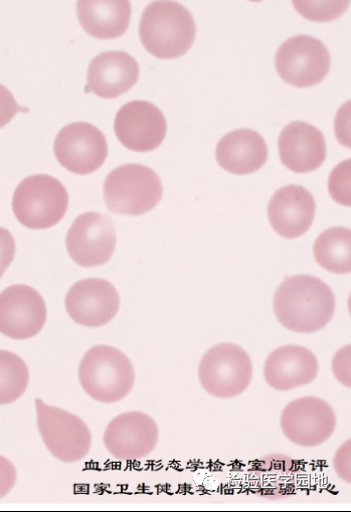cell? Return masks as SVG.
Listing matches in <instances>:
<instances>
[{
  "instance_id": "obj_24",
  "label": "cell",
  "mask_w": 351,
  "mask_h": 512,
  "mask_svg": "<svg viewBox=\"0 0 351 512\" xmlns=\"http://www.w3.org/2000/svg\"><path fill=\"white\" fill-rule=\"evenodd\" d=\"M296 11L313 22H329L339 18L349 6V2H294Z\"/></svg>"
},
{
  "instance_id": "obj_13",
  "label": "cell",
  "mask_w": 351,
  "mask_h": 512,
  "mask_svg": "<svg viewBox=\"0 0 351 512\" xmlns=\"http://www.w3.org/2000/svg\"><path fill=\"white\" fill-rule=\"evenodd\" d=\"M159 439L156 422L149 415L133 411L114 418L104 433V445L115 458L140 460L155 449Z\"/></svg>"
},
{
  "instance_id": "obj_14",
  "label": "cell",
  "mask_w": 351,
  "mask_h": 512,
  "mask_svg": "<svg viewBox=\"0 0 351 512\" xmlns=\"http://www.w3.org/2000/svg\"><path fill=\"white\" fill-rule=\"evenodd\" d=\"M114 129L118 140L129 150L150 152L163 142L167 123L155 105L132 101L118 111Z\"/></svg>"
},
{
  "instance_id": "obj_21",
  "label": "cell",
  "mask_w": 351,
  "mask_h": 512,
  "mask_svg": "<svg viewBox=\"0 0 351 512\" xmlns=\"http://www.w3.org/2000/svg\"><path fill=\"white\" fill-rule=\"evenodd\" d=\"M128 0H81L77 5L78 20L84 31L95 39L113 40L123 36L130 24Z\"/></svg>"
},
{
  "instance_id": "obj_12",
  "label": "cell",
  "mask_w": 351,
  "mask_h": 512,
  "mask_svg": "<svg viewBox=\"0 0 351 512\" xmlns=\"http://www.w3.org/2000/svg\"><path fill=\"white\" fill-rule=\"evenodd\" d=\"M46 321V302L36 289L14 285L0 293V333L29 339L41 332Z\"/></svg>"
},
{
  "instance_id": "obj_20",
  "label": "cell",
  "mask_w": 351,
  "mask_h": 512,
  "mask_svg": "<svg viewBox=\"0 0 351 512\" xmlns=\"http://www.w3.org/2000/svg\"><path fill=\"white\" fill-rule=\"evenodd\" d=\"M219 164L226 172L247 176L258 172L268 158L264 138L255 130L239 129L224 136L216 150Z\"/></svg>"
},
{
  "instance_id": "obj_15",
  "label": "cell",
  "mask_w": 351,
  "mask_h": 512,
  "mask_svg": "<svg viewBox=\"0 0 351 512\" xmlns=\"http://www.w3.org/2000/svg\"><path fill=\"white\" fill-rule=\"evenodd\" d=\"M65 305L69 316L85 327H100L118 313L120 297L108 281L90 278L75 283L67 293Z\"/></svg>"
},
{
  "instance_id": "obj_29",
  "label": "cell",
  "mask_w": 351,
  "mask_h": 512,
  "mask_svg": "<svg viewBox=\"0 0 351 512\" xmlns=\"http://www.w3.org/2000/svg\"><path fill=\"white\" fill-rule=\"evenodd\" d=\"M17 482V469L13 462L0 456V498L8 495Z\"/></svg>"
},
{
  "instance_id": "obj_25",
  "label": "cell",
  "mask_w": 351,
  "mask_h": 512,
  "mask_svg": "<svg viewBox=\"0 0 351 512\" xmlns=\"http://www.w3.org/2000/svg\"><path fill=\"white\" fill-rule=\"evenodd\" d=\"M328 190L336 203L350 207V159L344 160L333 169Z\"/></svg>"
},
{
  "instance_id": "obj_23",
  "label": "cell",
  "mask_w": 351,
  "mask_h": 512,
  "mask_svg": "<svg viewBox=\"0 0 351 512\" xmlns=\"http://www.w3.org/2000/svg\"><path fill=\"white\" fill-rule=\"evenodd\" d=\"M30 371L14 353L0 351V406L18 401L27 391Z\"/></svg>"
},
{
  "instance_id": "obj_19",
  "label": "cell",
  "mask_w": 351,
  "mask_h": 512,
  "mask_svg": "<svg viewBox=\"0 0 351 512\" xmlns=\"http://www.w3.org/2000/svg\"><path fill=\"white\" fill-rule=\"evenodd\" d=\"M139 65L125 52H105L94 58L88 70V87L104 99H115L138 81Z\"/></svg>"
},
{
  "instance_id": "obj_4",
  "label": "cell",
  "mask_w": 351,
  "mask_h": 512,
  "mask_svg": "<svg viewBox=\"0 0 351 512\" xmlns=\"http://www.w3.org/2000/svg\"><path fill=\"white\" fill-rule=\"evenodd\" d=\"M162 193V184L156 173L137 163L115 168L104 184L106 206L118 215L146 214L158 205Z\"/></svg>"
},
{
  "instance_id": "obj_10",
  "label": "cell",
  "mask_w": 351,
  "mask_h": 512,
  "mask_svg": "<svg viewBox=\"0 0 351 512\" xmlns=\"http://www.w3.org/2000/svg\"><path fill=\"white\" fill-rule=\"evenodd\" d=\"M54 151L57 160L69 172L86 176L96 172L108 156L104 134L94 125L76 122L58 134Z\"/></svg>"
},
{
  "instance_id": "obj_28",
  "label": "cell",
  "mask_w": 351,
  "mask_h": 512,
  "mask_svg": "<svg viewBox=\"0 0 351 512\" xmlns=\"http://www.w3.org/2000/svg\"><path fill=\"white\" fill-rule=\"evenodd\" d=\"M333 374L344 387L350 388V347L340 350L333 359Z\"/></svg>"
},
{
  "instance_id": "obj_11",
  "label": "cell",
  "mask_w": 351,
  "mask_h": 512,
  "mask_svg": "<svg viewBox=\"0 0 351 512\" xmlns=\"http://www.w3.org/2000/svg\"><path fill=\"white\" fill-rule=\"evenodd\" d=\"M66 247L72 260L81 267L106 264L116 247L113 221L95 212L79 216L67 234Z\"/></svg>"
},
{
  "instance_id": "obj_9",
  "label": "cell",
  "mask_w": 351,
  "mask_h": 512,
  "mask_svg": "<svg viewBox=\"0 0 351 512\" xmlns=\"http://www.w3.org/2000/svg\"><path fill=\"white\" fill-rule=\"evenodd\" d=\"M280 425L285 437L295 445L312 448L333 435L337 419L332 407L317 397H302L283 410Z\"/></svg>"
},
{
  "instance_id": "obj_18",
  "label": "cell",
  "mask_w": 351,
  "mask_h": 512,
  "mask_svg": "<svg viewBox=\"0 0 351 512\" xmlns=\"http://www.w3.org/2000/svg\"><path fill=\"white\" fill-rule=\"evenodd\" d=\"M318 371V361L311 351L300 346H284L268 357L264 378L270 388L287 392L311 384Z\"/></svg>"
},
{
  "instance_id": "obj_6",
  "label": "cell",
  "mask_w": 351,
  "mask_h": 512,
  "mask_svg": "<svg viewBox=\"0 0 351 512\" xmlns=\"http://www.w3.org/2000/svg\"><path fill=\"white\" fill-rule=\"evenodd\" d=\"M253 377L251 358L245 350L233 344H221L210 349L199 366V380L204 390L219 399L242 395Z\"/></svg>"
},
{
  "instance_id": "obj_22",
  "label": "cell",
  "mask_w": 351,
  "mask_h": 512,
  "mask_svg": "<svg viewBox=\"0 0 351 512\" xmlns=\"http://www.w3.org/2000/svg\"><path fill=\"white\" fill-rule=\"evenodd\" d=\"M350 237V230L342 227L323 232L317 238L313 248L316 262L334 274L350 273Z\"/></svg>"
},
{
  "instance_id": "obj_3",
  "label": "cell",
  "mask_w": 351,
  "mask_h": 512,
  "mask_svg": "<svg viewBox=\"0 0 351 512\" xmlns=\"http://www.w3.org/2000/svg\"><path fill=\"white\" fill-rule=\"evenodd\" d=\"M79 381L86 394L95 401L114 404L132 391L135 371L129 358L118 349L96 346L81 361Z\"/></svg>"
},
{
  "instance_id": "obj_5",
  "label": "cell",
  "mask_w": 351,
  "mask_h": 512,
  "mask_svg": "<svg viewBox=\"0 0 351 512\" xmlns=\"http://www.w3.org/2000/svg\"><path fill=\"white\" fill-rule=\"evenodd\" d=\"M69 206L62 183L51 176L29 177L17 188L13 210L18 221L32 230H46L59 224Z\"/></svg>"
},
{
  "instance_id": "obj_7",
  "label": "cell",
  "mask_w": 351,
  "mask_h": 512,
  "mask_svg": "<svg viewBox=\"0 0 351 512\" xmlns=\"http://www.w3.org/2000/svg\"><path fill=\"white\" fill-rule=\"evenodd\" d=\"M35 403L38 428L51 454L65 463L83 460L92 446V434L87 424L80 417L41 399Z\"/></svg>"
},
{
  "instance_id": "obj_16",
  "label": "cell",
  "mask_w": 351,
  "mask_h": 512,
  "mask_svg": "<svg viewBox=\"0 0 351 512\" xmlns=\"http://www.w3.org/2000/svg\"><path fill=\"white\" fill-rule=\"evenodd\" d=\"M278 149L283 165L296 174L314 172L326 158L322 132L302 121L292 122L283 129Z\"/></svg>"
},
{
  "instance_id": "obj_1",
  "label": "cell",
  "mask_w": 351,
  "mask_h": 512,
  "mask_svg": "<svg viewBox=\"0 0 351 512\" xmlns=\"http://www.w3.org/2000/svg\"><path fill=\"white\" fill-rule=\"evenodd\" d=\"M336 307L331 288L310 275L288 277L277 289L273 308L278 321L287 329L313 333L332 319Z\"/></svg>"
},
{
  "instance_id": "obj_30",
  "label": "cell",
  "mask_w": 351,
  "mask_h": 512,
  "mask_svg": "<svg viewBox=\"0 0 351 512\" xmlns=\"http://www.w3.org/2000/svg\"><path fill=\"white\" fill-rule=\"evenodd\" d=\"M333 464L337 475L345 482L350 483V440L338 449Z\"/></svg>"
},
{
  "instance_id": "obj_26",
  "label": "cell",
  "mask_w": 351,
  "mask_h": 512,
  "mask_svg": "<svg viewBox=\"0 0 351 512\" xmlns=\"http://www.w3.org/2000/svg\"><path fill=\"white\" fill-rule=\"evenodd\" d=\"M16 255V241L11 232L0 228V279L11 266Z\"/></svg>"
},
{
  "instance_id": "obj_2",
  "label": "cell",
  "mask_w": 351,
  "mask_h": 512,
  "mask_svg": "<svg viewBox=\"0 0 351 512\" xmlns=\"http://www.w3.org/2000/svg\"><path fill=\"white\" fill-rule=\"evenodd\" d=\"M196 23L192 14L177 2H154L141 17L140 41L145 50L162 60L184 56L196 40Z\"/></svg>"
},
{
  "instance_id": "obj_27",
  "label": "cell",
  "mask_w": 351,
  "mask_h": 512,
  "mask_svg": "<svg viewBox=\"0 0 351 512\" xmlns=\"http://www.w3.org/2000/svg\"><path fill=\"white\" fill-rule=\"evenodd\" d=\"M23 110L27 111L19 106L10 90L0 84V128L8 125Z\"/></svg>"
},
{
  "instance_id": "obj_8",
  "label": "cell",
  "mask_w": 351,
  "mask_h": 512,
  "mask_svg": "<svg viewBox=\"0 0 351 512\" xmlns=\"http://www.w3.org/2000/svg\"><path fill=\"white\" fill-rule=\"evenodd\" d=\"M330 55L325 45L309 36H296L281 45L275 64L281 79L297 88L321 83L330 69Z\"/></svg>"
},
{
  "instance_id": "obj_17",
  "label": "cell",
  "mask_w": 351,
  "mask_h": 512,
  "mask_svg": "<svg viewBox=\"0 0 351 512\" xmlns=\"http://www.w3.org/2000/svg\"><path fill=\"white\" fill-rule=\"evenodd\" d=\"M315 201L301 186L291 185L278 190L268 207L269 222L275 232L286 239L303 236L315 217Z\"/></svg>"
}]
</instances>
